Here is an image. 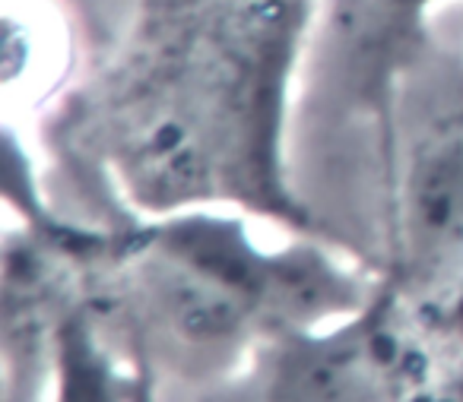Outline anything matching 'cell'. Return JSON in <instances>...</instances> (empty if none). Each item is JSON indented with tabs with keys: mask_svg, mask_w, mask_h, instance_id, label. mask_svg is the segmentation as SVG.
Masks as SVG:
<instances>
[{
	"mask_svg": "<svg viewBox=\"0 0 463 402\" xmlns=\"http://www.w3.org/2000/svg\"><path fill=\"white\" fill-rule=\"evenodd\" d=\"M146 402H153V399H146Z\"/></svg>",
	"mask_w": 463,
	"mask_h": 402,
	"instance_id": "8992f818",
	"label": "cell"
},
{
	"mask_svg": "<svg viewBox=\"0 0 463 402\" xmlns=\"http://www.w3.org/2000/svg\"><path fill=\"white\" fill-rule=\"evenodd\" d=\"M321 4L137 0L109 54L54 98L45 153L102 203L99 222L232 210L327 238L292 155Z\"/></svg>",
	"mask_w": 463,
	"mask_h": 402,
	"instance_id": "6da1fadb",
	"label": "cell"
},
{
	"mask_svg": "<svg viewBox=\"0 0 463 402\" xmlns=\"http://www.w3.org/2000/svg\"><path fill=\"white\" fill-rule=\"evenodd\" d=\"M463 0H324L305 83L330 115L355 124L368 178L378 168L393 89L438 23Z\"/></svg>",
	"mask_w": 463,
	"mask_h": 402,
	"instance_id": "5b68a950",
	"label": "cell"
},
{
	"mask_svg": "<svg viewBox=\"0 0 463 402\" xmlns=\"http://www.w3.org/2000/svg\"><path fill=\"white\" fill-rule=\"evenodd\" d=\"M254 222L232 210L73 219L80 301L156 399L210 387L267 339L346 317L378 292V273L340 244H267Z\"/></svg>",
	"mask_w": 463,
	"mask_h": 402,
	"instance_id": "7a4b0ae2",
	"label": "cell"
},
{
	"mask_svg": "<svg viewBox=\"0 0 463 402\" xmlns=\"http://www.w3.org/2000/svg\"><path fill=\"white\" fill-rule=\"evenodd\" d=\"M444 16L393 89L372 266L438 358L450 361L463 355V33L441 29Z\"/></svg>",
	"mask_w": 463,
	"mask_h": 402,
	"instance_id": "3957f363",
	"label": "cell"
},
{
	"mask_svg": "<svg viewBox=\"0 0 463 402\" xmlns=\"http://www.w3.org/2000/svg\"><path fill=\"white\" fill-rule=\"evenodd\" d=\"M419 402H422V399H419Z\"/></svg>",
	"mask_w": 463,
	"mask_h": 402,
	"instance_id": "52a82bcc",
	"label": "cell"
},
{
	"mask_svg": "<svg viewBox=\"0 0 463 402\" xmlns=\"http://www.w3.org/2000/svg\"><path fill=\"white\" fill-rule=\"evenodd\" d=\"M441 358L391 288L346 317L279 332L241 368L181 402H419Z\"/></svg>",
	"mask_w": 463,
	"mask_h": 402,
	"instance_id": "277c9868",
	"label": "cell"
}]
</instances>
